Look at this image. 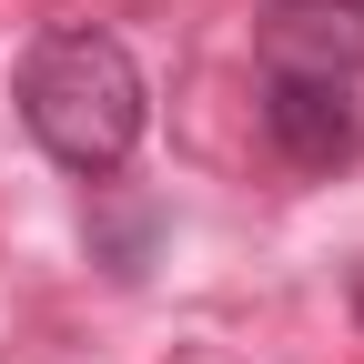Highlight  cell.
Returning <instances> with one entry per match:
<instances>
[{
    "mask_svg": "<svg viewBox=\"0 0 364 364\" xmlns=\"http://www.w3.org/2000/svg\"><path fill=\"white\" fill-rule=\"evenodd\" d=\"M21 122H31V142L61 172H122L132 142H142V122H152L142 61L112 31H51L21 61Z\"/></svg>",
    "mask_w": 364,
    "mask_h": 364,
    "instance_id": "1",
    "label": "cell"
},
{
    "mask_svg": "<svg viewBox=\"0 0 364 364\" xmlns=\"http://www.w3.org/2000/svg\"><path fill=\"white\" fill-rule=\"evenodd\" d=\"M263 71L284 81H324V91H354L364 81V0H273L263 31H253Z\"/></svg>",
    "mask_w": 364,
    "mask_h": 364,
    "instance_id": "2",
    "label": "cell"
},
{
    "mask_svg": "<svg viewBox=\"0 0 364 364\" xmlns=\"http://www.w3.org/2000/svg\"><path fill=\"white\" fill-rule=\"evenodd\" d=\"M263 132L284 142V162L324 172V162L354 152V102H344V91H324V81H284V71H263Z\"/></svg>",
    "mask_w": 364,
    "mask_h": 364,
    "instance_id": "3",
    "label": "cell"
},
{
    "mask_svg": "<svg viewBox=\"0 0 364 364\" xmlns=\"http://www.w3.org/2000/svg\"><path fill=\"white\" fill-rule=\"evenodd\" d=\"M354 314H364V273H354Z\"/></svg>",
    "mask_w": 364,
    "mask_h": 364,
    "instance_id": "4",
    "label": "cell"
}]
</instances>
